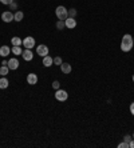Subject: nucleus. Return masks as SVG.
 <instances>
[{"mask_svg":"<svg viewBox=\"0 0 134 148\" xmlns=\"http://www.w3.org/2000/svg\"><path fill=\"white\" fill-rule=\"evenodd\" d=\"M55 15H56V18H58L59 20H66V19L68 18V11H67V8H64L63 5H59V7H56V9H55Z\"/></svg>","mask_w":134,"mask_h":148,"instance_id":"obj_1","label":"nucleus"},{"mask_svg":"<svg viewBox=\"0 0 134 148\" xmlns=\"http://www.w3.org/2000/svg\"><path fill=\"white\" fill-rule=\"evenodd\" d=\"M55 97H56V100H59V101H66L67 97H68V93H67V91H64V89H56Z\"/></svg>","mask_w":134,"mask_h":148,"instance_id":"obj_2","label":"nucleus"},{"mask_svg":"<svg viewBox=\"0 0 134 148\" xmlns=\"http://www.w3.org/2000/svg\"><path fill=\"white\" fill-rule=\"evenodd\" d=\"M23 45H24V48H27V49H31L32 47H35V39H34L32 36H27L26 39L23 40Z\"/></svg>","mask_w":134,"mask_h":148,"instance_id":"obj_3","label":"nucleus"},{"mask_svg":"<svg viewBox=\"0 0 134 148\" xmlns=\"http://www.w3.org/2000/svg\"><path fill=\"white\" fill-rule=\"evenodd\" d=\"M36 53L38 55H40L42 57H44L48 55V47L47 45H44V44H40V45H38L36 47Z\"/></svg>","mask_w":134,"mask_h":148,"instance_id":"obj_4","label":"nucleus"},{"mask_svg":"<svg viewBox=\"0 0 134 148\" xmlns=\"http://www.w3.org/2000/svg\"><path fill=\"white\" fill-rule=\"evenodd\" d=\"M1 20L4 23H11L13 22V13L11 11H5V12L1 13Z\"/></svg>","mask_w":134,"mask_h":148,"instance_id":"obj_5","label":"nucleus"},{"mask_svg":"<svg viewBox=\"0 0 134 148\" xmlns=\"http://www.w3.org/2000/svg\"><path fill=\"white\" fill-rule=\"evenodd\" d=\"M64 24H66V27H67V28H70V30L75 28V27H76L75 18H67L66 20H64Z\"/></svg>","mask_w":134,"mask_h":148,"instance_id":"obj_6","label":"nucleus"},{"mask_svg":"<svg viewBox=\"0 0 134 148\" xmlns=\"http://www.w3.org/2000/svg\"><path fill=\"white\" fill-rule=\"evenodd\" d=\"M27 83L28 84H32V86H35L38 83V75L35 74H28L27 75Z\"/></svg>","mask_w":134,"mask_h":148,"instance_id":"obj_7","label":"nucleus"},{"mask_svg":"<svg viewBox=\"0 0 134 148\" xmlns=\"http://www.w3.org/2000/svg\"><path fill=\"white\" fill-rule=\"evenodd\" d=\"M23 59H24V60L26 61H31L32 60V57H34V53L31 52V49H24V51H23Z\"/></svg>","mask_w":134,"mask_h":148,"instance_id":"obj_8","label":"nucleus"},{"mask_svg":"<svg viewBox=\"0 0 134 148\" xmlns=\"http://www.w3.org/2000/svg\"><path fill=\"white\" fill-rule=\"evenodd\" d=\"M8 68L9 70H18V67H19V61H18V59H9L8 60Z\"/></svg>","mask_w":134,"mask_h":148,"instance_id":"obj_9","label":"nucleus"},{"mask_svg":"<svg viewBox=\"0 0 134 148\" xmlns=\"http://www.w3.org/2000/svg\"><path fill=\"white\" fill-rule=\"evenodd\" d=\"M9 53H11V48L8 45H3V47H0V56H8Z\"/></svg>","mask_w":134,"mask_h":148,"instance_id":"obj_10","label":"nucleus"},{"mask_svg":"<svg viewBox=\"0 0 134 148\" xmlns=\"http://www.w3.org/2000/svg\"><path fill=\"white\" fill-rule=\"evenodd\" d=\"M52 64H54V57L48 56V55L43 57V65L44 67H51Z\"/></svg>","mask_w":134,"mask_h":148,"instance_id":"obj_11","label":"nucleus"},{"mask_svg":"<svg viewBox=\"0 0 134 148\" xmlns=\"http://www.w3.org/2000/svg\"><path fill=\"white\" fill-rule=\"evenodd\" d=\"M60 68H62L63 74H66V75L71 72V64H68V63H62L60 64Z\"/></svg>","mask_w":134,"mask_h":148,"instance_id":"obj_12","label":"nucleus"},{"mask_svg":"<svg viewBox=\"0 0 134 148\" xmlns=\"http://www.w3.org/2000/svg\"><path fill=\"white\" fill-rule=\"evenodd\" d=\"M122 43H123V44H131V45H134V41H133V37H131V35H129V34L123 35V37H122Z\"/></svg>","mask_w":134,"mask_h":148,"instance_id":"obj_13","label":"nucleus"},{"mask_svg":"<svg viewBox=\"0 0 134 148\" xmlns=\"http://www.w3.org/2000/svg\"><path fill=\"white\" fill-rule=\"evenodd\" d=\"M23 18H24V13H23L22 11H18L16 13H13V20H15V22H22Z\"/></svg>","mask_w":134,"mask_h":148,"instance_id":"obj_14","label":"nucleus"},{"mask_svg":"<svg viewBox=\"0 0 134 148\" xmlns=\"http://www.w3.org/2000/svg\"><path fill=\"white\" fill-rule=\"evenodd\" d=\"M11 43H12V45H19V47H20L23 44V40L20 39V37H18V36H15V37L11 39Z\"/></svg>","mask_w":134,"mask_h":148,"instance_id":"obj_15","label":"nucleus"},{"mask_svg":"<svg viewBox=\"0 0 134 148\" xmlns=\"http://www.w3.org/2000/svg\"><path fill=\"white\" fill-rule=\"evenodd\" d=\"M7 87H8V80L3 76V78L0 79V89H5Z\"/></svg>","mask_w":134,"mask_h":148,"instance_id":"obj_16","label":"nucleus"},{"mask_svg":"<svg viewBox=\"0 0 134 148\" xmlns=\"http://www.w3.org/2000/svg\"><path fill=\"white\" fill-rule=\"evenodd\" d=\"M11 52H12L13 55H22L23 51H22V48L19 47V45H12V49H11Z\"/></svg>","mask_w":134,"mask_h":148,"instance_id":"obj_17","label":"nucleus"},{"mask_svg":"<svg viewBox=\"0 0 134 148\" xmlns=\"http://www.w3.org/2000/svg\"><path fill=\"white\" fill-rule=\"evenodd\" d=\"M131 48H133V45H131V44H123V43H121V49H122L123 52H129V51H131Z\"/></svg>","mask_w":134,"mask_h":148,"instance_id":"obj_18","label":"nucleus"},{"mask_svg":"<svg viewBox=\"0 0 134 148\" xmlns=\"http://www.w3.org/2000/svg\"><path fill=\"white\" fill-rule=\"evenodd\" d=\"M8 71H9L8 65H1V67H0V75H1V76H5V75L8 74Z\"/></svg>","mask_w":134,"mask_h":148,"instance_id":"obj_19","label":"nucleus"},{"mask_svg":"<svg viewBox=\"0 0 134 148\" xmlns=\"http://www.w3.org/2000/svg\"><path fill=\"white\" fill-rule=\"evenodd\" d=\"M64 27H66V24H64V20H59V22H56V28H58L59 31H62Z\"/></svg>","mask_w":134,"mask_h":148,"instance_id":"obj_20","label":"nucleus"},{"mask_svg":"<svg viewBox=\"0 0 134 148\" xmlns=\"http://www.w3.org/2000/svg\"><path fill=\"white\" fill-rule=\"evenodd\" d=\"M62 63H63V61H62V57H60V56H55V57H54V64H55V65H60Z\"/></svg>","mask_w":134,"mask_h":148,"instance_id":"obj_21","label":"nucleus"},{"mask_svg":"<svg viewBox=\"0 0 134 148\" xmlns=\"http://www.w3.org/2000/svg\"><path fill=\"white\" fill-rule=\"evenodd\" d=\"M75 16H76V9L75 8L68 9V18H75Z\"/></svg>","mask_w":134,"mask_h":148,"instance_id":"obj_22","label":"nucleus"},{"mask_svg":"<svg viewBox=\"0 0 134 148\" xmlns=\"http://www.w3.org/2000/svg\"><path fill=\"white\" fill-rule=\"evenodd\" d=\"M118 148H129V143H126V141H122V143L118 144Z\"/></svg>","mask_w":134,"mask_h":148,"instance_id":"obj_23","label":"nucleus"},{"mask_svg":"<svg viewBox=\"0 0 134 148\" xmlns=\"http://www.w3.org/2000/svg\"><path fill=\"white\" fill-rule=\"evenodd\" d=\"M59 87H60V84H59V82H58V80H55V82L52 83V88L55 89V91H56V89H59Z\"/></svg>","mask_w":134,"mask_h":148,"instance_id":"obj_24","label":"nucleus"},{"mask_svg":"<svg viewBox=\"0 0 134 148\" xmlns=\"http://www.w3.org/2000/svg\"><path fill=\"white\" fill-rule=\"evenodd\" d=\"M12 1L13 0H0V3H3V4H5V5H9Z\"/></svg>","mask_w":134,"mask_h":148,"instance_id":"obj_25","label":"nucleus"},{"mask_svg":"<svg viewBox=\"0 0 134 148\" xmlns=\"http://www.w3.org/2000/svg\"><path fill=\"white\" fill-rule=\"evenodd\" d=\"M130 140H131V136L130 135H126L125 137H123V141H126V143H129Z\"/></svg>","mask_w":134,"mask_h":148,"instance_id":"obj_26","label":"nucleus"},{"mask_svg":"<svg viewBox=\"0 0 134 148\" xmlns=\"http://www.w3.org/2000/svg\"><path fill=\"white\" fill-rule=\"evenodd\" d=\"M9 7H11V8H12V9H15V8H18V4H16L15 1H12V3L9 4Z\"/></svg>","mask_w":134,"mask_h":148,"instance_id":"obj_27","label":"nucleus"},{"mask_svg":"<svg viewBox=\"0 0 134 148\" xmlns=\"http://www.w3.org/2000/svg\"><path fill=\"white\" fill-rule=\"evenodd\" d=\"M130 112H131V115L134 116V103H131V104H130Z\"/></svg>","mask_w":134,"mask_h":148,"instance_id":"obj_28","label":"nucleus"},{"mask_svg":"<svg viewBox=\"0 0 134 148\" xmlns=\"http://www.w3.org/2000/svg\"><path fill=\"white\" fill-rule=\"evenodd\" d=\"M129 148H134V139H131L129 141Z\"/></svg>","mask_w":134,"mask_h":148,"instance_id":"obj_29","label":"nucleus"},{"mask_svg":"<svg viewBox=\"0 0 134 148\" xmlns=\"http://www.w3.org/2000/svg\"><path fill=\"white\" fill-rule=\"evenodd\" d=\"M133 82H134V75H133Z\"/></svg>","mask_w":134,"mask_h":148,"instance_id":"obj_30","label":"nucleus"},{"mask_svg":"<svg viewBox=\"0 0 134 148\" xmlns=\"http://www.w3.org/2000/svg\"><path fill=\"white\" fill-rule=\"evenodd\" d=\"M133 139H134V134H133Z\"/></svg>","mask_w":134,"mask_h":148,"instance_id":"obj_31","label":"nucleus"},{"mask_svg":"<svg viewBox=\"0 0 134 148\" xmlns=\"http://www.w3.org/2000/svg\"><path fill=\"white\" fill-rule=\"evenodd\" d=\"M133 41H134V37H133Z\"/></svg>","mask_w":134,"mask_h":148,"instance_id":"obj_32","label":"nucleus"}]
</instances>
